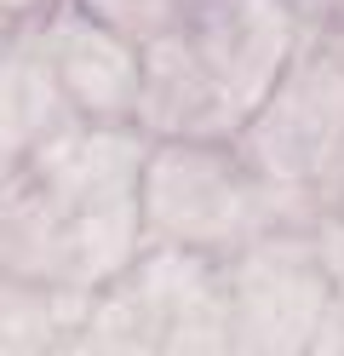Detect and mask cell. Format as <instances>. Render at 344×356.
I'll return each instance as SVG.
<instances>
[{
    "label": "cell",
    "mask_w": 344,
    "mask_h": 356,
    "mask_svg": "<svg viewBox=\"0 0 344 356\" xmlns=\"http://www.w3.org/2000/svg\"><path fill=\"white\" fill-rule=\"evenodd\" d=\"M236 138L259 184H344V24L310 29V40H298L281 81Z\"/></svg>",
    "instance_id": "cell-1"
},
{
    "label": "cell",
    "mask_w": 344,
    "mask_h": 356,
    "mask_svg": "<svg viewBox=\"0 0 344 356\" xmlns=\"http://www.w3.org/2000/svg\"><path fill=\"white\" fill-rule=\"evenodd\" d=\"M172 35L201 75L213 138H236L281 81L304 29L287 12V0H183Z\"/></svg>",
    "instance_id": "cell-2"
},
{
    "label": "cell",
    "mask_w": 344,
    "mask_h": 356,
    "mask_svg": "<svg viewBox=\"0 0 344 356\" xmlns=\"http://www.w3.org/2000/svg\"><path fill=\"white\" fill-rule=\"evenodd\" d=\"M252 167L218 155V138H167L144 161V225L183 248L229 241L252 225Z\"/></svg>",
    "instance_id": "cell-3"
},
{
    "label": "cell",
    "mask_w": 344,
    "mask_h": 356,
    "mask_svg": "<svg viewBox=\"0 0 344 356\" xmlns=\"http://www.w3.org/2000/svg\"><path fill=\"white\" fill-rule=\"evenodd\" d=\"M35 35L46 47V63L63 86L69 109L81 121L115 127L138 109V75H144V52L126 35H115L104 17H92L81 0H58L35 17Z\"/></svg>",
    "instance_id": "cell-4"
},
{
    "label": "cell",
    "mask_w": 344,
    "mask_h": 356,
    "mask_svg": "<svg viewBox=\"0 0 344 356\" xmlns=\"http://www.w3.org/2000/svg\"><path fill=\"white\" fill-rule=\"evenodd\" d=\"M75 115L63 98V86L46 63V47L35 35V17L23 35L0 40V161H23L46 138H58V127Z\"/></svg>",
    "instance_id": "cell-5"
},
{
    "label": "cell",
    "mask_w": 344,
    "mask_h": 356,
    "mask_svg": "<svg viewBox=\"0 0 344 356\" xmlns=\"http://www.w3.org/2000/svg\"><path fill=\"white\" fill-rule=\"evenodd\" d=\"M81 6H86L92 17H104L115 35H126L138 52H144L149 40L172 35L178 17H183V0H81Z\"/></svg>",
    "instance_id": "cell-6"
},
{
    "label": "cell",
    "mask_w": 344,
    "mask_h": 356,
    "mask_svg": "<svg viewBox=\"0 0 344 356\" xmlns=\"http://www.w3.org/2000/svg\"><path fill=\"white\" fill-rule=\"evenodd\" d=\"M287 12L298 17V29H333V24H344V0H287Z\"/></svg>",
    "instance_id": "cell-7"
},
{
    "label": "cell",
    "mask_w": 344,
    "mask_h": 356,
    "mask_svg": "<svg viewBox=\"0 0 344 356\" xmlns=\"http://www.w3.org/2000/svg\"><path fill=\"white\" fill-rule=\"evenodd\" d=\"M46 6H58V0H0V24H29Z\"/></svg>",
    "instance_id": "cell-8"
}]
</instances>
